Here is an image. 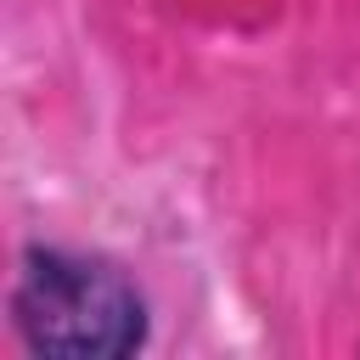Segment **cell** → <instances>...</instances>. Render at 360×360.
Here are the masks:
<instances>
[{"label": "cell", "instance_id": "1", "mask_svg": "<svg viewBox=\"0 0 360 360\" xmlns=\"http://www.w3.org/2000/svg\"><path fill=\"white\" fill-rule=\"evenodd\" d=\"M11 309L39 354H129L146 332L141 292L112 264L79 253H28Z\"/></svg>", "mask_w": 360, "mask_h": 360}]
</instances>
